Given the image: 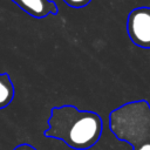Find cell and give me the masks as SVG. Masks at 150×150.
<instances>
[{
    "instance_id": "cell-3",
    "label": "cell",
    "mask_w": 150,
    "mask_h": 150,
    "mask_svg": "<svg viewBox=\"0 0 150 150\" xmlns=\"http://www.w3.org/2000/svg\"><path fill=\"white\" fill-rule=\"evenodd\" d=\"M127 32L135 46L150 49V7H137L128 14Z\"/></svg>"
},
{
    "instance_id": "cell-2",
    "label": "cell",
    "mask_w": 150,
    "mask_h": 150,
    "mask_svg": "<svg viewBox=\"0 0 150 150\" xmlns=\"http://www.w3.org/2000/svg\"><path fill=\"white\" fill-rule=\"evenodd\" d=\"M109 128L115 137L132 150H150V104L137 100L122 104L109 114Z\"/></svg>"
},
{
    "instance_id": "cell-7",
    "label": "cell",
    "mask_w": 150,
    "mask_h": 150,
    "mask_svg": "<svg viewBox=\"0 0 150 150\" xmlns=\"http://www.w3.org/2000/svg\"><path fill=\"white\" fill-rule=\"evenodd\" d=\"M13 150H36L33 145H30V144H28V143H22V144H19V145H16Z\"/></svg>"
},
{
    "instance_id": "cell-4",
    "label": "cell",
    "mask_w": 150,
    "mask_h": 150,
    "mask_svg": "<svg viewBox=\"0 0 150 150\" xmlns=\"http://www.w3.org/2000/svg\"><path fill=\"white\" fill-rule=\"evenodd\" d=\"M19 8L35 19L56 15L59 9L53 0H12Z\"/></svg>"
},
{
    "instance_id": "cell-5",
    "label": "cell",
    "mask_w": 150,
    "mask_h": 150,
    "mask_svg": "<svg viewBox=\"0 0 150 150\" xmlns=\"http://www.w3.org/2000/svg\"><path fill=\"white\" fill-rule=\"evenodd\" d=\"M15 96V88L7 73H0V110L7 108Z\"/></svg>"
},
{
    "instance_id": "cell-6",
    "label": "cell",
    "mask_w": 150,
    "mask_h": 150,
    "mask_svg": "<svg viewBox=\"0 0 150 150\" xmlns=\"http://www.w3.org/2000/svg\"><path fill=\"white\" fill-rule=\"evenodd\" d=\"M62 1L71 8H83L91 2V0H62Z\"/></svg>"
},
{
    "instance_id": "cell-1",
    "label": "cell",
    "mask_w": 150,
    "mask_h": 150,
    "mask_svg": "<svg viewBox=\"0 0 150 150\" xmlns=\"http://www.w3.org/2000/svg\"><path fill=\"white\" fill-rule=\"evenodd\" d=\"M47 124L45 137L60 139L74 150L93 148L103 131V121L97 112L80 110L71 104L53 107Z\"/></svg>"
}]
</instances>
